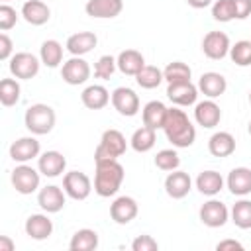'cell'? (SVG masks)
<instances>
[{
  "label": "cell",
  "mask_w": 251,
  "mask_h": 251,
  "mask_svg": "<svg viewBox=\"0 0 251 251\" xmlns=\"http://www.w3.org/2000/svg\"><path fill=\"white\" fill-rule=\"evenodd\" d=\"M163 131H165L167 139L173 143V147H178V149L190 147L196 139V127L188 120L186 112L178 110V108H169L167 110Z\"/></svg>",
  "instance_id": "obj_1"
},
{
  "label": "cell",
  "mask_w": 251,
  "mask_h": 251,
  "mask_svg": "<svg viewBox=\"0 0 251 251\" xmlns=\"http://www.w3.org/2000/svg\"><path fill=\"white\" fill-rule=\"evenodd\" d=\"M124 167L118 159H102L96 161V176H94V192L102 198L114 196L124 182Z\"/></svg>",
  "instance_id": "obj_2"
},
{
  "label": "cell",
  "mask_w": 251,
  "mask_h": 251,
  "mask_svg": "<svg viewBox=\"0 0 251 251\" xmlns=\"http://www.w3.org/2000/svg\"><path fill=\"white\" fill-rule=\"evenodd\" d=\"M55 110L47 104H31L27 110H25V116H24V122H25V127L33 133V135H45L49 133L53 127H55Z\"/></svg>",
  "instance_id": "obj_3"
},
{
  "label": "cell",
  "mask_w": 251,
  "mask_h": 251,
  "mask_svg": "<svg viewBox=\"0 0 251 251\" xmlns=\"http://www.w3.org/2000/svg\"><path fill=\"white\" fill-rule=\"evenodd\" d=\"M127 141L120 129H106L100 137V143L94 151V161L102 159H118L126 153Z\"/></svg>",
  "instance_id": "obj_4"
},
{
  "label": "cell",
  "mask_w": 251,
  "mask_h": 251,
  "mask_svg": "<svg viewBox=\"0 0 251 251\" xmlns=\"http://www.w3.org/2000/svg\"><path fill=\"white\" fill-rule=\"evenodd\" d=\"M39 169L35 171L33 167L25 165V163H20L14 171H12V186L16 188V192L20 194H31L39 188Z\"/></svg>",
  "instance_id": "obj_5"
},
{
  "label": "cell",
  "mask_w": 251,
  "mask_h": 251,
  "mask_svg": "<svg viewBox=\"0 0 251 251\" xmlns=\"http://www.w3.org/2000/svg\"><path fill=\"white\" fill-rule=\"evenodd\" d=\"M39 65H41V59H37L33 53H27V51H22V53H16L12 55L10 59V73L20 78V80H29L33 78L37 73H39Z\"/></svg>",
  "instance_id": "obj_6"
},
{
  "label": "cell",
  "mask_w": 251,
  "mask_h": 251,
  "mask_svg": "<svg viewBox=\"0 0 251 251\" xmlns=\"http://www.w3.org/2000/svg\"><path fill=\"white\" fill-rule=\"evenodd\" d=\"M63 190L73 200H86L92 192V182H90L88 175H84L80 171H69L63 176Z\"/></svg>",
  "instance_id": "obj_7"
},
{
  "label": "cell",
  "mask_w": 251,
  "mask_h": 251,
  "mask_svg": "<svg viewBox=\"0 0 251 251\" xmlns=\"http://www.w3.org/2000/svg\"><path fill=\"white\" fill-rule=\"evenodd\" d=\"M61 76L67 84H73V86H78V84H84L88 78H90V65L82 59V57H71L69 61L63 63L61 67Z\"/></svg>",
  "instance_id": "obj_8"
},
{
  "label": "cell",
  "mask_w": 251,
  "mask_h": 251,
  "mask_svg": "<svg viewBox=\"0 0 251 251\" xmlns=\"http://www.w3.org/2000/svg\"><path fill=\"white\" fill-rule=\"evenodd\" d=\"M229 37L227 33L224 31H208L202 39V51L208 59H214V61H220L224 59L226 55H229Z\"/></svg>",
  "instance_id": "obj_9"
},
{
  "label": "cell",
  "mask_w": 251,
  "mask_h": 251,
  "mask_svg": "<svg viewBox=\"0 0 251 251\" xmlns=\"http://www.w3.org/2000/svg\"><path fill=\"white\" fill-rule=\"evenodd\" d=\"M229 220V210L222 200H208L200 206V222L208 227H222Z\"/></svg>",
  "instance_id": "obj_10"
},
{
  "label": "cell",
  "mask_w": 251,
  "mask_h": 251,
  "mask_svg": "<svg viewBox=\"0 0 251 251\" xmlns=\"http://www.w3.org/2000/svg\"><path fill=\"white\" fill-rule=\"evenodd\" d=\"M112 106L118 110V114L131 118L139 112V96L127 86H118L112 92Z\"/></svg>",
  "instance_id": "obj_11"
},
{
  "label": "cell",
  "mask_w": 251,
  "mask_h": 251,
  "mask_svg": "<svg viewBox=\"0 0 251 251\" xmlns=\"http://www.w3.org/2000/svg\"><path fill=\"white\" fill-rule=\"evenodd\" d=\"M190 188H192V178H190V175L184 173V171L175 169V171H171V173L167 175V178H165V192H167L171 198H175V200L184 198V196L190 192Z\"/></svg>",
  "instance_id": "obj_12"
},
{
  "label": "cell",
  "mask_w": 251,
  "mask_h": 251,
  "mask_svg": "<svg viewBox=\"0 0 251 251\" xmlns=\"http://www.w3.org/2000/svg\"><path fill=\"white\" fill-rule=\"evenodd\" d=\"M65 190H61V186L57 184H49V186H43L37 194V204L41 206L43 212L47 214H57L63 210L65 206Z\"/></svg>",
  "instance_id": "obj_13"
},
{
  "label": "cell",
  "mask_w": 251,
  "mask_h": 251,
  "mask_svg": "<svg viewBox=\"0 0 251 251\" xmlns=\"http://www.w3.org/2000/svg\"><path fill=\"white\" fill-rule=\"evenodd\" d=\"M137 212H139V206H137L135 198H131V196H118L110 206V216L120 226L129 224L137 216Z\"/></svg>",
  "instance_id": "obj_14"
},
{
  "label": "cell",
  "mask_w": 251,
  "mask_h": 251,
  "mask_svg": "<svg viewBox=\"0 0 251 251\" xmlns=\"http://www.w3.org/2000/svg\"><path fill=\"white\" fill-rule=\"evenodd\" d=\"M194 120H196L198 126H202L206 129H212V127H216L220 124L222 110H220V106L212 98L202 100V102H198L194 106Z\"/></svg>",
  "instance_id": "obj_15"
},
{
  "label": "cell",
  "mask_w": 251,
  "mask_h": 251,
  "mask_svg": "<svg viewBox=\"0 0 251 251\" xmlns=\"http://www.w3.org/2000/svg\"><path fill=\"white\" fill-rule=\"evenodd\" d=\"M39 151H41V145L31 135L29 137H20L10 145V157L16 163H27V161L35 159V157H39Z\"/></svg>",
  "instance_id": "obj_16"
},
{
  "label": "cell",
  "mask_w": 251,
  "mask_h": 251,
  "mask_svg": "<svg viewBox=\"0 0 251 251\" xmlns=\"http://www.w3.org/2000/svg\"><path fill=\"white\" fill-rule=\"evenodd\" d=\"M167 98L176 106H192L198 98V86L188 82H175L167 86Z\"/></svg>",
  "instance_id": "obj_17"
},
{
  "label": "cell",
  "mask_w": 251,
  "mask_h": 251,
  "mask_svg": "<svg viewBox=\"0 0 251 251\" xmlns=\"http://www.w3.org/2000/svg\"><path fill=\"white\" fill-rule=\"evenodd\" d=\"M65 167H67V159L59 151H45L37 157V169L43 176L55 178L61 173H65Z\"/></svg>",
  "instance_id": "obj_18"
},
{
  "label": "cell",
  "mask_w": 251,
  "mask_h": 251,
  "mask_svg": "<svg viewBox=\"0 0 251 251\" xmlns=\"http://www.w3.org/2000/svg\"><path fill=\"white\" fill-rule=\"evenodd\" d=\"M226 184L233 196H247L251 194V169L247 167H235L229 171Z\"/></svg>",
  "instance_id": "obj_19"
},
{
  "label": "cell",
  "mask_w": 251,
  "mask_h": 251,
  "mask_svg": "<svg viewBox=\"0 0 251 251\" xmlns=\"http://www.w3.org/2000/svg\"><path fill=\"white\" fill-rule=\"evenodd\" d=\"M96 43H98L96 33H92V31H76V33L69 35L65 47H67V51H69L71 55L82 57V55L90 53V51L96 47Z\"/></svg>",
  "instance_id": "obj_20"
},
{
  "label": "cell",
  "mask_w": 251,
  "mask_h": 251,
  "mask_svg": "<svg viewBox=\"0 0 251 251\" xmlns=\"http://www.w3.org/2000/svg\"><path fill=\"white\" fill-rule=\"evenodd\" d=\"M226 88H227L226 76L220 75V73H216V71L204 73V75L198 78V90H200L204 96L212 98V100L218 98V96H222V94L226 92Z\"/></svg>",
  "instance_id": "obj_21"
},
{
  "label": "cell",
  "mask_w": 251,
  "mask_h": 251,
  "mask_svg": "<svg viewBox=\"0 0 251 251\" xmlns=\"http://www.w3.org/2000/svg\"><path fill=\"white\" fill-rule=\"evenodd\" d=\"M84 10L90 18L106 20V18H116L124 10V2L122 0H88Z\"/></svg>",
  "instance_id": "obj_22"
},
{
  "label": "cell",
  "mask_w": 251,
  "mask_h": 251,
  "mask_svg": "<svg viewBox=\"0 0 251 251\" xmlns=\"http://www.w3.org/2000/svg\"><path fill=\"white\" fill-rule=\"evenodd\" d=\"M25 233L35 241H43L53 233V222L47 214H31L25 220Z\"/></svg>",
  "instance_id": "obj_23"
},
{
  "label": "cell",
  "mask_w": 251,
  "mask_h": 251,
  "mask_svg": "<svg viewBox=\"0 0 251 251\" xmlns=\"http://www.w3.org/2000/svg\"><path fill=\"white\" fill-rule=\"evenodd\" d=\"M22 16L31 25H43L51 18V10L41 0H25L22 6Z\"/></svg>",
  "instance_id": "obj_24"
},
{
  "label": "cell",
  "mask_w": 251,
  "mask_h": 251,
  "mask_svg": "<svg viewBox=\"0 0 251 251\" xmlns=\"http://www.w3.org/2000/svg\"><path fill=\"white\" fill-rule=\"evenodd\" d=\"M80 100L82 104L88 108V110H102L110 100H112V94L108 92L106 86L102 84H90L82 90L80 94Z\"/></svg>",
  "instance_id": "obj_25"
},
{
  "label": "cell",
  "mask_w": 251,
  "mask_h": 251,
  "mask_svg": "<svg viewBox=\"0 0 251 251\" xmlns=\"http://www.w3.org/2000/svg\"><path fill=\"white\" fill-rule=\"evenodd\" d=\"M116 63H118V69L124 75H129V76H135L145 67V59L137 49H124L116 57Z\"/></svg>",
  "instance_id": "obj_26"
},
{
  "label": "cell",
  "mask_w": 251,
  "mask_h": 251,
  "mask_svg": "<svg viewBox=\"0 0 251 251\" xmlns=\"http://www.w3.org/2000/svg\"><path fill=\"white\" fill-rule=\"evenodd\" d=\"M208 151L214 157H229L235 151V137L229 131H216L208 139Z\"/></svg>",
  "instance_id": "obj_27"
},
{
  "label": "cell",
  "mask_w": 251,
  "mask_h": 251,
  "mask_svg": "<svg viewBox=\"0 0 251 251\" xmlns=\"http://www.w3.org/2000/svg\"><path fill=\"white\" fill-rule=\"evenodd\" d=\"M167 106L159 100H151L143 106V112H141V118H143V126L147 127H153V129H163V124H165V118H167Z\"/></svg>",
  "instance_id": "obj_28"
},
{
  "label": "cell",
  "mask_w": 251,
  "mask_h": 251,
  "mask_svg": "<svg viewBox=\"0 0 251 251\" xmlns=\"http://www.w3.org/2000/svg\"><path fill=\"white\" fill-rule=\"evenodd\" d=\"M196 188L204 196H216L224 188V178L216 171H202L196 176Z\"/></svg>",
  "instance_id": "obj_29"
},
{
  "label": "cell",
  "mask_w": 251,
  "mask_h": 251,
  "mask_svg": "<svg viewBox=\"0 0 251 251\" xmlns=\"http://www.w3.org/2000/svg\"><path fill=\"white\" fill-rule=\"evenodd\" d=\"M98 247V233L90 227H82L73 233L69 249L71 251H92Z\"/></svg>",
  "instance_id": "obj_30"
},
{
  "label": "cell",
  "mask_w": 251,
  "mask_h": 251,
  "mask_svg": "<svg viewBox=\"0 0 251 251\" xmlns=\"http://www.w3.org/2000/svg\"><path fill=\"white\" fill-rule=\"evenodd\" d=\"M39 59L45 67L49 69H55L61 65L63 61V45L57 41V39H47L41 43V49H39Z\"/></svg>",
  "instance_id": "obj_31"
},
{
  "label": "cell",
  "mask_w": 251,
  "mask_h": 251,
  "mask_svg": "<svg viewBox=\"0 0 251 251\" xmlns=\"http://www.w3.org/2000/svg\"><path fill=\"white\" fill-rule=\"evenodd\" d=\"M155 131H157V129L147 127V126L137 127V129L133 131L131 139H129L131 149H133V151H137V153H147V151H151V149H153V145H155V141H157Z\"/></svg>",
  "instance_id": "obj_32"
},
{
  "label": "cell",
  "mask_w": 251,
  "mask_h": 251,
  "mask_svg": "<svg viewBox=\"0 0 251 251\" xmlns=\"http://www.w3.org/2000/svg\"><path fill=\"white\" fill-rule=\"evenodd\" d=\"M231 222L239 227V229H251V200L241 198L231 206Z\"/></svg>",
  "instance_id": "obj_33"
},
{
  "label": "cell",
  "mask_w": 251,
  "mask_h": 251,
  "mask_svg": "<svg viewBox=\"0 0 251 251\" xmlns=\"http://www.w3.org/2000/svg\"><path fill=\"white\" fill-rule=\"evenodd\" d=\"M192 76V71L186 63L182 61H173L165 67L163 71V78L169 82V84H175V82H188Z\"/></svg>",
  "instance_id": "obj_34"
},
{
  "label": "cell",
  "mask_w": 251,
  "mask_h": 251,
  "mask_svg": "<svg viewBox=\"0 0 251 251\" xmlns=\"http://www.w3.org/2000/svg\"><path fill=\"white\" fill-rule=\"evenodd\" d=\"M20 92H22V88H20L18 78H2L0 80V102H2V106L10 108V106L18 104L20 102Z\"/></svg>",
  "instance_id": "obj_35"
},
{
  "label": "cell",
  "mask_w": 251,
  "mask_h": 251,
  "mask_svg": "<svg viewBox=\"0 0 251 251\" xmlns=\"http://www.w3.org/2000/svg\"><path fill=\"white\" fill-rule=\"evenodd\" d=\"M135 80H137V84H139L141 88L151 90V88H157L165 78H163V71H161V69H157V67H153V65H145V67L135 75Z\"/></svg>",
  "instance_id": "obj_36"
},
{
  "label": "cell",
  "mask_w": 251,
  "mask_h": 251,
  "mask_svg": "<svg viewBox=\"0 0 251 251\" xmlns=\"http://www.w3.org/2000/svg\"><path fill=\"white\" fill-rule=\"evenodd\" d=\"M229 57L237 67H249L251 65V39L235 41V45L229 47Z\"/></svg>",
  "instance_id": "obj_37"
},
{
  "label": "cell",
  "mask_w": 251,
  "mask_h": 251,
  "mask_svg": "<svg viewBox=\"0 0 251 251\" xmlns=\"http://www.w3.org/2000/svg\"><path fill=\"white\" fill-rule=\"evenodd\" d=\"M178 165H180V157L175 149H161L155 155V167L161 169V171L171 173V171L178 169Z\"/></svg>",
  "instance_id": "obj_38"
},
{
  "label": "cell",
  "mask_w": 251,
  "mask_h": 251,
  "mask_svg": "<svg viewBox=\"0 0 251 251\" xmlns=\"http://www.w3.org/2000/svg\"><path fill=\"white\" fill-rule=\"evenodd\" d=\"M212 18L216 22H224V24L235 20L233 0H214V4H212Z\"/></svg>",
  "instance_id": "obj_39"
},
{
  "label": "cell",
  "mask_w": 251,
  "mask_h": 251,
  "mask_svg": "<svg viewBox=\"0 0 251 251\" xmlns=\"http://www.w3.org/2000/svg\"><path fill=\"white\" fill-rule=\"evenodd\" d=\"M116 69H118L116 59H114L112 55H102V57L96 61V65H94V76H96V78H102V80H108V78L114 75Z\"/></svg>",
  "instance_id": "obj_40"
},
{
  "label": "cell",
  "mask_w": 251,
  "mask_h": 251,
  "mask_svg": "<svg viewBox=\"0 0 251 251\" xmlns=\"http://www.w3.org/2000/svg\"><path fill=\"white\" fill-rule=\"evenodd\" d=\"M18 22V14L12 6H8L6 2L0 6V29L2 31H8L10 27H14Z\"/></svg>",
  "instance_id": "obj_41"
},
{
  "label": "cell",
  "mask_w": 251,
  "mask_h": 251,
  "mask_svg": "<svg viewBox=\"0 0 251 251\" xmlns=\"http://www.w3.org/2000/svg\"><path fill=\"white\" fill-rule=\"evenodd\" d=\"M131 249L133 251H157L159 249V243L151 235H137L131 241Z\"/></svg>",
  "instance_id": "obj_42"
},
{
  "label": "cell",
  "mask_w": 251,
  "mask_h": 251,
  "mask_svg": "<svg viewBox=\"0 0 251 251\" xmlns=\"http://www.w3.org/2000/svg\"><path fill=\"white\" fill-rule=\"evenodd\" d=\"M235 20H245L251 16V0H233Z\"/></svg>",
  "instance_id": "obj_43"
},
{
  "label": "cell",
  "mask_w": 251,
  "mask_h": 251,
  "mask_svg": "<svg viewBox=\"0 0 251 251\" xmlns=\"http://www.w3.org/2000/svg\"><path fill=\"white\" fill-rule=\"evenodd\" d=\"M12 47H14V43L8 37V33H0V59L2 61L12 59Z\"/></svg>",
  "instance_id": "obj_44"
},
{
  "label": "cell",
  "mask_w": 251,
  "mask_h": 251,
  "mask_svg": "<svg viewBox=\"0 0 251 251\" xmlns=\"http://www.w3.org/2000/svg\"><path fill=\"white\" fill-rule=\"evenodd\" d=\"M216 249L218 251H227V249H237V251H241L243 249V245L239 243V241H235V239H224V241H220L218 245H216Z\"/></svg>",
  "instance_id": "obj_45"
},
{
  "label": "cell",
  "mask_w": 251,
  "mask_h": 251,
  "mask_svg": "<svg viewBox=\"0 0 251 251\" xmlns=\"http://www.w3.org/2000/svg\"><path fill=\"white\" fill-rule=\"evenodd\" d=\"M14 241L8 235H0V251H14Z\"/></svg>",
  "instance_id": "obj_46"
},
{
  "label": "cell",
  "mask_w": 251,
  "mask_h": 251,
  "mask_svg": "<svg viewBox=\"0 0 251 251\" xmlns=\"http://www.w3.org/2000/svg\"><path fill=\"white\" fill-rule=\"evenodd\" d=\"M186 2H188V6H192V8H196V10L208 8V6L214 4V0H186Z\"/></svg>",
  "instance_id": "obj_47"
},
{
  "label": "cell",
  "mask_w": 251,
  "mask_h": 251,
  "mask_svg": "<svg viewBox=\"0 0 251 251\" xmlns=\"http://www.w3.org/2000/svg\"><path fill=\"white\" fill-rule=\"evenodd\" d=\"M247 131H249V135H251V122H249V127H247Z\"/></svg>",
  "instance_id": "obj_48"
},
{
  "label": "cell",
  "mask_w": 251,
  "mask_h": 251,
  "mask_svg": "<svg viewBox=\"0 0 251 251\" xmlns=\"http://www.w3.org/2000/svg\"><path fill=\"white\" fill-rule=\"evenodd\" d=\"M2 2H8V0H2Z\"/></svg>",
  "instance_id": "obj_49"
}]
</instances>
